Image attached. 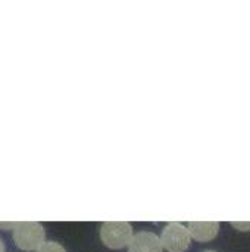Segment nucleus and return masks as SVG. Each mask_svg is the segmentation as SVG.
Wrapping results in <instances>:
<instances>
[{
  "label": "nucleus",
  "mask_w": 250,
  "mask_h": 252,
  "mask_svg": "<svg viewBox=\"0 0 250 252\" xmlns=\"http://www.w3.org/2000/svg\"><path fill=\"white\" fill-rule=\"evenodd\" d=\"M19 224V221H16V223H1L0 221V229H16V226Z\"/></svg>",
  "instance_id": "7"
},
{
  "label": "nucleus",
  "mask_w": 250,
  "mask_h": 252,
  "mask_svg": "<svg viewBox=\"0 0 250 252\" xmlns=\"http://www.w3.org/2000/svg\"><path fill=\"white\" fill-rule=\"evenodd\" d=\"M205 252H215V251H205Z\"/></svg>",
  "instance_id": "9"
},
{
  "label": "nucleus",
  "mask_w": 250,
  "mask_h": 252,
  "mask_svg": "<svg viewBox=\"0 0 250 252\" xmlns=\"http://www.w3.org/2000/svg\"><path fill=\"white\" fill-rule=\"evenodd\" d=\"M162 250L161 238L152 232H140L128 244V252H162Z\"/></svg>",
  "instance_id": "4"
},
{
  "label": "nucleus",
  "mask_w": 250,
  "mask_h": 252,
  "mask_svg": "<svg viewBox=\"0 0 250 252\" xmlns=\"http://www.w3.org/2000/svg\"><path fill=\"white\" fill-rule=\"evenodd\" d=\"M44 227L37 221H21L13 230V241L22 251H37L46 241Z\"/></svg>",
  "instance_id": "1"
},
{
  "label": "nucleus",
  "mask_w": 250,
  "mask_h": 252,
  "mask_svg": "<svg viewBox=\"0 0 250 252\" xmlns=\"http://www.w3.org/2000/svg\"><path fill=\"white\" fill-rule=\"evenodd\" d=\"M162 247L168 252H184L192 244L189 227L180 223H169L161 235Z\"/></svg>",
  "instance_id": "3"
},
{
  "label": "nucleus",
  "mask_w": 250,
  "mask_h": 252,
  "mask_svg": "<svg viewBox=\"0 0 250 252\" xmlns=\"http://www.w3.org/2000/svg\"><path fill=\"white\" fill-rule=\"evenodd\" d=\"M35 252H66L65 251V248L60 245V244H57V242H53V241H50V242H44L38 250Z\"/></svg>",
  "instance_id": "6"
},
{
  "label": "nucleus",
  "mask_w": 250,
  "mask_h": 252,
  "mask_svg": "<svg viewBox=\"0 0 250 252\" xmlns=\"http://www.w3.org/2000/svg\"><path fill=\"white\" fill-rule=\"evenodd\" d=\"M133 227L127 221H106L102 224V242L111 250H121L133 239Z\"/></svg>",
  "instance_id": "2"
},
{
  "label": "nucleus",
  "mask_w": 250,
  "mask_h": 252,
  "mask_svg": "<svg viewBox=\"0 0 250 252\" xmlns=\"http://www.w3.org/2000/svg\"><path fill=\"white\" fill-rule=\"evenodd\" d=\"M189 232L193 239L199 242H209L215 239V236L218 235L220 223L218 221H190Z\"/></svg>",
  "instance_id": "5"
},
{
  "label": "nucleus",
  "mask_w": 250,
  "mask_h": 252,
  "mask_svg": "<svg viewBox=\"0 0 250 252\" xmlns=\"http://www.w3.org/2000/svg\"><path fill=\"white\" fill-rule=\"evenodd\" d=\"M0 252H4V245H3L1 239H0Z\"/></svg>",
  "instance_id": "8"
}]
</instances>
